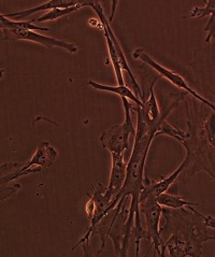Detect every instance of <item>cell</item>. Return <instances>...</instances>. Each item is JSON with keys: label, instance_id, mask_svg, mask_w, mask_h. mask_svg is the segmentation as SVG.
<instances>
[{"label": "cell", "instance_id": "d6986e66", "mask_svg": "<svg viewBox=\"0 0 215 257\" xmlns=\"http://www.w3.org/2000/svg\"><path fill=\"white\" fill-rule=\"evenodd\" d=\"M104 32V37H105V40H106V45H108V51H109V55H110V60L112 63V66L114 68V71H115V75H117V80L119 85L123 86L125 85V81H124V77H123V70H122V67H121V63H120V59L118 56V53L114 49V45L110 39L109 35L103 30Z\"/></svg>", "mask_w": 215, "mask_h": 257}, {"label": "cell", "instance_id": "277c9868", "mask_svg": "<svg viewBox=\"0 0 215 257\" xmlns=\"http://www.w3.org/2000/svg\"><path fill=\"white\" fill-rule=\"evenodd\" d=\"M125 109V120L121 125H114L100 136L101 146L106 149L111 155H124V152L129 148V137L136 136L137 131L132 120V103L127 98H122Z\"/></svg>", "mask_w": 215, "mask_h": 257}, {"label": "cell", "instance_id": "9c48e42d", "mask_svg": "<svg viewBox=\"0 0 215 257\" xmlns=\"http://www.w3.org/2000/svg\"><path fill=\"white\" fill-rule=\"evenodd\" d=\"M57 151L54 149L49 142H42L36 151L34 156L32 157V160H30L26 165L23 166L21 169H19L17 179L32 175V173L40 172L43 168L51 167L57 160Z\"/></svg>", "mask_w": 215, "mask_h": 257}, {"label": "cell", "instance_id": "44dd1931", "mask_svg": "<svg viewBox=\"0 0 215 257\" xmlns=\"http://www.w3.org/2000/svg\"><path fill=\"white\" fill-rule=\"evenodd\" d=\"M20 190H21L20 184H15L11 187L2 186V201H5L7 198L11 197L12 195H14L15 193H18Z\"/></svg>", "mask_w": 215, "mask_h": 257}, {"label": "cell", "instance_id": "ffe728a7", "mask_svg": "<svg viewBox=\"0 0 215 257\" xmlns=\"http://www.w3.org/2000/svg\"><path fill=\"white\" fill-rule=\"evenodd\" d=\"M161 135L172 137L173 139L179 141L180 143H182L186 138H188V136H189L188 132H184V131L179 130L178 127L169 124L166 119L163 120L161 124L159 125L158 131L156 133V137H158V136H161Z\"/></svg>", "mask_w": 215, "mask_h": 257}, {"label": "cell", "instance_id": "2e32d148", "mask_svg": "<svg viewBox=\"0 0 215 257\" xmlns=\"http://www.w3.org/2000/svg\"><path fill=\"white\" fill-rule=\"evenodd\" d=\"M156 200L159 205L164 208L181 209V208L188 207V206L198 207V203H196V202L187 201L186 199L181 197V196H175L173 194H168V193L160 194L156 198Z\"/></svg>", "mask_w": 215, "mask_h": 257}, {"label": "cell", "instance_id": "3957f363", "mask_svg": "<svg viewBox=\"0 0 215 257\" xmlns=\"http://www.w3.org/2000/svg\"><path fill=\"white\" fill-rule=\"evenodd\" d=\"M187 116L188 138L181 145L186 150L185 169L188 176L205 171L215 181V112L199 100H193V108L184 99Z\"/></svg>", "mask_w": 215, "mask_h": 257}, {"label": "cell", "instance_id": "30bf717a", "mask_svg": "<svg viewBox=\"0 0 215 257\" xmlns=\"http://www.w3.org/2000/svg\"><path fill=\"white\" fill-rule=\"evenodd\" d=\"M127 175V164L124 162V155H112V169L109 185L106 187L104 196L106 199L112 201L121 188L124 185Z\"/></svg>", "mask_w": 215, "mask_h": 257}, {"label": "cell", "instance_id": "ba28073f", "mask_svg": "<svg viewBox=\"0 0 215 257\" xmlns=\"http://www.w3.org/2000/svg\"><path fill=\"white\" fill-rule=\"evenodd\" d=\"M89 7H91V9H93L97 13L98 18L100 19V21L102 23V26H103V30H105V32L108 33V35H109L110 39H111V41H112V43L114 45V49H115V51H117V53H118V56H119V59H120L122 70H124V71L127 72V74L129 75V83L133 85V88H134V93L137 95V97L139 96V98L143 102V94L141 92L140 86L138 85L135 75H134L133 71L130 70V68L128 66V63H127V59L125 57V53H124V51H123V49L121 47V43L118 40V38L115 37V35L113 33V30H112V28L110 26L109 20H106V18H105L103 9H102V7H101V4L98 3V2H90L89 3Z\"/></svg>", "mask_w": 215, "mask_h": 257}, {"label": "cell", "instance_id": "8992f818", "mask_svg": "<svg viewBox=\"0 0 215 257\" xmlns=\"http://www.w3.org/2000/svg\"><path fill=\"white\" fill-rule=\"evenodd\" d=\"M140 212L144 215L145 223H147L148 241L151 242L150 250L155 247V252L158 256H161V246L163 240L160 236L159 222L163 216V207L157 202L155 197H149L140 201Z\"/></svg>", "mask_w": 215, "mask_h": 257}, {"label": "cell", "instance_id": "4fadbf2b", "mask_svg": "<svg viewBox=\"0 0 215 257\" xmlns=\"http://www.w3.org/2000/svg\"><path fill=\"white\" fill-rule=\"evenodd\" d=\"M204 8H194V10L191 13L188 14V17L184 18H197V19H202L205 15H210V21L208 25L205 27V32H208V37L205 38V42H210L211 38H215V2H205Z\"/></svg>", "mask_w": 215, "mask_h": 257}, {"label": "cell", "instance_id": "52a82bcc", "mask_svg": "<svg viewBox=\"0 0 215 257\" xmlns=\"http://www.w3.org/2000/svg\"><path fill=\"white\" fill-rule=\"evenodd\" d=\"M3 39L6 41H18V40H26L39 43L44 45L48 49L53 48H61L70 53L78 52V47L73 43H69L63 40L55 39V38L43 36L39 33L33 32V30H9L5 29L3 30Z\"/></svg>", "mask_w": 215, "mask_h": 257}, {"label": "cell", "instance_id": "8fae6325", "mask_svg": "<svg viewBox=\"0 0 215 257\" xmlns=\"http://www.w3.org/2000/svg\"><path fill=\"white\" fill-rule=\"evenodd\" d=\"M185 169V163H182L180 167L176 169L174 172H172V175H170L169 177L161 179L159 181H152L149 180L147 177L144 178V187L140 194V199H139V203L141 200L149 198V197H155L157 198L160 194L166 193L169 187H170L176 179L179 178V176Z\"/></svg>", "mask_w": 215, "mask_h": 257}, {"label": "cell", "instance_id": "e0dca14e", "mask_svg": "<svg viewBox=\"0 0 215 257\" xmlns=\"http://www.w3.org/2000/svg\"><path fill=\"white\" fill-rule=\"evenodd\" d=\"M0 22H2V30L5 29H9V30H33V32H36V30H41V32H49V28L47 27H40V26H36L34 25L32 22H26V21H11L8 18H6L4 14H0Z\"/></svg>", "mask_w": 215, "mask_h": 257}, {"label": "cell", "instance_id": "5b68a950", "mask_svg": "<svg viewBox=\"0 0 215 257\" xmlns=\"http://www.w3.org/2000/svg\"><path fill=\"white\" fill-rule=\"evenodd\" d=\"M133 57L135 59L142 60L144 64H147L148 66L153 68V69H154L159 74L160 78H165L166 80H168L169 82L172 83L174 86L179 87L181 89H184L187 94H190L191 96H193V98H195V99L204 103L205 105H208L209 108H211L215 112V103L211 102L209 99H206V98H204L203 96L199 95L195 89H193L187 84V82L184 80V78L181 77L180 74L175 73L171 70H169V69H167V68H165L164 66H161L160 64H158L156 60L153 59L143 49H140V48L136 49L133 53Z\"/></svg>", "mask_w": 215, "mask_h": 257}, {"label": "cell", "instance_id": "9a60e30c", "mask_svg": "<svg viewBox=\"0 0 215 257\" xmlns=\"http://www.w3.org/2000/svg\"><path fill=\"white\" fill-rule=\"evenodd\" d=\"M159 78H157L155 81H153V83L150 86V97L148 100L143 101V107H141L144 115L148 117V119H150L151 122H158L161 117L160 114V109L158 107V103L156 100V97L154 94V85L156 81Z\"/></svg>", "mask_w": 215, "mask_h": 257}, {"label": "cell", "instance_id": "7402d4cb", "mask_svg": "<svg viewBox=\"0 0 215 257\" xmlns=\"http://www.w3.org/2000/svg\"><path fill=\"white\" fill-rule=\"evenodd\" d=\"M95 209H96L95 202H94L93 199H91V198L89 197V200H88V202L86 203V213H87V215H88L89 218L93 217L94 212H95Z\"/></svg>", "mask_w": 215, "mask_h": 257}, {"label": "cell", "instance_id": "7c38bea8", "mask_svg": "<svg viewBox=\"0 0 215 257\" xmlns=\"http://www.w3.org/2000/svg\"><path fill=\"white\" fill-rule=\"evenodd\" d=\"M81 3L80 2H61V0H52V2L45 3L39 7L36 8H32V9H27L24 11L21 12H14V13H8L7 15H5L6 18H13L15 20H18V22H21V20H25L26 18L30 17V15L34 13H38L40 11H44V10H53L55 8H71V7H75L79 6Z\"/></svg>", "mask_w": 215, "mask_h": 257}, {"label": "cell", "instance_id": "6da1fadb", "mask_svg": "<svg viewBox=\"0 0 215 257\" xmlns=\"http://www.w3.org/2000/svg\"><path fill=\"white\" fill-rule=\"evenodd\" d=\"M187 93H171L168 95L165 99L163 109L160 110L161 117L158 122H151L148 117L144 115V113L141 107H133L132 110L136 111L138 114L137 120V133L135 136V143L133 148L132 155H130V160L127 164V175L124 185L121 188L120 193L118 194L109 206V210L111 211L117 207L118 203L124 202L128 196L132 197L130 200V208H129V214L127 217V221L125 222L124 227V241H123L122 248H121V255L120 256H126L127 255V247L129 244V239L132 233L134 232L135 242H136V256H138L140 251V243L141 240L145 239L148 240V232L147 229L143 228L142 222H141V212H140V194L144 187V168H145V162H147V157L149 150L151 147V143L156 137V133L158 131V127L163 120L170 114V112L178 105L181 101H184Z\"/></svg>", "mask_w": 215, "mask_h": 257}, {"label": "cell", "instance_id": "5bb4252c", "mask_svg": "<svg viewBox=\"0 0 215 257\" xmlns=\"http://www.w3.org/2000/svg\"><path fill=\"white\" fill-rule=\"evenodd\" d=\"M87 84L89 86H91L95 89L98 90H103V92H110V93H114L119 95L121 98H127L128 100H132L134 103H136L138 107H143V102L140 99V98H138L137 95L133 92L132 89L129 87H127L126 85H119V86H109V85H103L100 84V83H97L95 81H91L89 80L87 82Z\"/></svg>", "mask_w": 215, "mask_h": 257}, {"label": "cell", "instance_id": "ac0fdd59", "mask_svg": "<svg viewBox=\"0 0 215 257\" xmlns=\"http://www.w3.org/2000/svg\"><path fill=\"white\" fill-rule=\"evenodd\" d=\"M82 7H84V3H81L79 6H75V7H71V8H55V9H53L51 11H49L48 13L43 14L42 17L40 18H37V19H33L32 23H35V22H50V21H55L59 18H63V17H66V15H69L71 14L73 12H75L76 10L81 9Z\"/></svg>", "mask_w": 215, "mask_h": 257}, {"label": "cell", "instance_id": "7a4b0ae2", "mask_svg": "<svg viewBox=\"0 0 215 257\" xmlns=\"http://www.w3.org/2000/svg\"><path fill=\"white\" fill-rule=\"evenodd\" d=\"M165 225L160 227V236L167 238L161 246V257L168 251L172 257H198L202 255V243L215 240L210 236L204 223L205 215L193 207L170 209L163 207Z\"/></svg>", "mask_w": 215, "mask_h": 257}, {"label": "cell", "instance_id": "603a6c76", "mask_svg": "<svg viewBox=\"0 0 215 257\" xmlns=\"http://www.w3.org/2000/svg\"><path fill=\"white\" fill-rule=\"evenodd\" d=\"M204 223L206 225V227L215 229V217H213L212 215H205Z\"/></svg>", "mask_w": 215, "mask_h": 257}]
</instances>
